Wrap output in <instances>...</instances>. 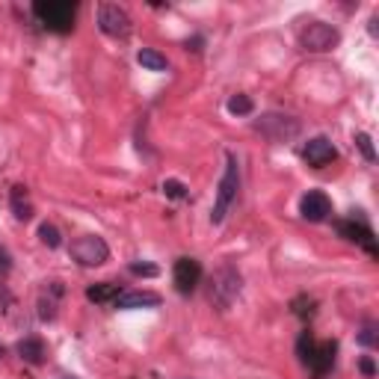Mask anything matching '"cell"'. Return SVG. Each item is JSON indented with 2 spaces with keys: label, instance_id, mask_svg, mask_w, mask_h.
<instances>
[{
  "label": "cell",
  "instance_id": "1",
  "mask_svg": "<svg viewBox=\"0 0 379 379\" xmlns=\"http://www.w3.org/2000/svg\"><path fill=\"white\" fill-rule=\"evenodd\" d=\"M296 356H300L302 368L311 371L314 379H323L335 368V356H338V341H314L311 332H302L296 341Z\"/></svg>",
  "mask_w": 379,
  "mask_h": 379
},
{
  "label": "cell",
  "instance_id": "2",
  "mask_svg": "<svg viewBox=\"0 0 379 379\" xmlns=\"http://www.w3.org/2000/svg\"><path fill=\"white\" fill-rule=\"evenodd\" d=\"M237 190H240V160L237 154L228 152L225 154V172L220 178V187H216V199H213V211H211V222L220 225L228 211H232L234 199H237Z\"/></svg>",
  "mask_w": 379,
  "mask_h": 379
},
{
  "label": "cell",
  "instance_id": "3",
  "mask_svg": "<svg viewBox=\"0 0 379 379\" xmlns=\"http://www.w3.org/2000/svg\"><path fill=\"white\" fill-rule=\"evenodd\" d=\"M240 291H243V276L237 273V267L222 264L220 270H213V276H211V288H208V296H211L213 308L228 311V308H232V305L237 302Z\"/></svg>",
  "mask_w": 379,
  "mask_h": 379
},
{
  "label": "cell",
  "instance_id": "4",
  "mask_svg": "<svg viewBox=\"0 0 379 379\" xmlns=\"http://www.w3.org/2000/svg\"><path fill=\"white\" fill-rule=\"evenodd\" d=\"M33 15L51 33H72L77 18V4H69V0H39V4H33Z\"/></svg>",
  "mask_w": 379,
  "mask_h": 379
},
{
  "label": "cell",
  "instance_id": "5",
  "mask_svg": "<svg viewBox=\"0 0 379 379\" xmlns=\"http://www.w3.org/2000/svg\"><path fill=\"white\" fill-rule=\"evenodd\" d=\"M255 131L261 133L264 140L270 142H291L300 137L302 125L296 121L293 116H284V113H264L258 121H255Z\"/></svg>",
  "mask_w": 379,
  "mask_h": 379
},
{
  "label": "cell",
  "instance_id": "6",
  "mask_svg": "<svg viewBox=\"0 0 379 379\" xmlns=\"http://www.w3.org/2000/svg\"><path fill=\"white\" fill-rule=\"evenodd\" d=\"M338 42H341V33H338V27L326 21H308L300 30V45L308 53H326L338 48Z\"/></svg>",
  "mask_w": 379,
  "mask_h": 379
},
{
  "label": "cell",
  "instance_id": "7",
  "mask_svg": "<svg viewBox=\"0 0 379 379\" xmlns=\"http://www.w3.org/2000/svg\"><path fill=\"white\" fill-rule=\"evenodd\" d=\"M72 258L80 267H101L110 258V246H107L104 237H98V234H84L72 243Z\"/></svg>",
  "mask_w": 379,
  "mask_h": 379
},
{
  "label": "cell",
  "instance_id": "8",
  "mask_svg": "<svg viewBox=\"0 0 379 379\" xmlns=\"http://www.w3.org/2000/svg\"><path fill=\"white\" fill-rule=\"evenodd\" d=\"M98 27L107 36L125 39L131 33V15L119 4H101L98 6Z\"/></svg>",
  "mask_w": 379,
  "mask_h": 379
},
{
  "label": "cell",
  "instance_id": "9",
  "mask_svg": "<svg viewBox=\"0 0 379 379\" xmlns=\"http://www.w3.org/2000/svg\"><path fill=\"white\" fill-rule=\"evenodd\" d=\"M335 228H338V234H341L344 240L361 246L364 252L371 255V258H376V255H379V246H376V237H373V232H371V225L356 222V220H341V222H335Z\"/></svg>",
  "mask_w": 379,
  "mask_h": 379
},
{
  "label": "cell",
  "instance_id": "10",
  "mask_svg": "<svg viewBox=\"0 0 379 379\" xmlns=\"http://www.w3.org/2000/svg\"><path fill=\"white\" fill-rule=\"evenodd\" d=\"M172 281H175V291L181 296H190L201 281V264L196 258H178L175 261V270H172Z\"/></svg>",
  "mask_w": 379,
  "mask_h": 379
},
{
  "label": "cell",
  "instance_id": "11",
  "mask_svg": "<svg viewBox=\"0 0 379 379\" xmlns=\"http://www.w3.org/2000/svg\"><path fill=\"white\" fill-rule=\"evenodd\" d=\"M300 213L308 222H323V220H329V213H332V201L326 193H320V190H308L300 201Z\"/></svg>",
  "mask_w": 379,
  "mask_h": 379
},
{
  "label": "cell",
  "instance_id": "12",
  "mask_svg": "<svg viewBox=\"0 0 379 379\" xmlns=\"http://www.w3.org/2000/svg\"><path fill=\"white\" fill-rule=\"evenodd\" d=\"M302 157H305V164H308V166L320 169V166L332 164V160L338 157V148L332 145V140H329V137H314V140H308V142H305Z\"/></svg>",
  "mask_w": 379,
  "mask_h": 379
},
{
  "label": "cell",
  "instance_id": "13",
  "mask_svg": "<svg viewBox=\"0 0 379 379\" xmlns=\"http://www.w3.org/2000/svg\"><path fill=\"white\" fill-rule=\"evenodd\" d=\"M116 308L121 311H131V308H157L160 305V296L152 293V291H121L116 300H113Z\"/></svg>",
  "mask_w": 379,
  "mask_h": 379
},
{
  "label": "cell",
  "instance_id": "14",
  "mask_svg": "<svg viewBox=\"0 0 379 379\" xmlns=\"http://www.w3.org/2000/svg\"><path fill=\"white\" fill-rule=\"evenodd\" d=\"M62 296V281H51L48 291L39 296V317H42L45 323H51L53 317H57V300Z\"/></svg>",
  "mask_w": 379,
  "mask_h": 379
},
{
  "label": "cell",
  "instance_id": "15",
  "mask_svg": "<svg viewBox=\"0 0 379 379\" xmlns=\"http://www.w3.org/2000/svg\"><path fill=\"white\" fill-rule=\"evenodd\" d=\"M9 205H12V213H15V220L27 222V220H33V205H30V196H27V187H12V193H9Z\"/></svg>",
  "mask_w": 379,
  "mask_h": 379
},
{
  "label": "cell",
  "instance_id": "16",
  "mask_svg": "<svg viewBox=\"0 0 379 379\" xmlns=\"http://www.w3.org/2000/svg\"><path fill=\"white\" fill-rule=\"evenodd\" d=\"M119 293H121L119 284H113V281H98V284H89V288H86V300H89V302H98V305H107V302L113 305V300H116Z\"/></svg>",
  "mask_w": 379,
  "mask_h": 379
},
{
  "label": "cell",
  "instance_id": "17",
  "mask_svg": "<svg viewBox=\"0 0 379 379\" xmlns=\"http://www.w3.org/2000/svg\"><path fill=\"white\" fill-rule=\"evenodd\" d=\"M18 356L27 361V364H42L45 361V344H42V338H24V341H18Z\"/></svg>",
  "mask_w": 379,
  "mask_h": 379
},
{
  "label": "cell",
  "instance_id": "18",
  "mask_svg": "<svg viewBox=\"0 0 379 379\" xmlns=\"http://www.w3.org/2000/svg\"><path fill=\"white\" fill-rule=\"evenodd\" d=\"M137 62L145 65L148 72H169V60L164 57V53L152 51V48H142V51L137 53Z\"/></svg>",
  "mask_w": 379,
  "mask_h": 379
},
{
  "label": "cell",
  "instance_id": "19",
  "mask_svg": "<svg viewBox=\"0 0 379 379\" xmlns=\"http://www.w3.org/2000/svg\"><path fill=\"white\" fill-rule=\"evenodd\" d=\"M39 237H42V243H45L48 249L62 246V234H60V228H57V225H51V222H42V225H39Z\"/></svg>",
  "mask_w": 379,
  "mask_h": 379
},
{
  "label": "cell",
  "instance_id": "20",
  "mask_svg": "<svg viewBox=\"0 0 379 379\" xmlns=\"http://www.w3.org/2000/svg\"><path fill=\"white\" fill-rule=\"evenodd\" d=\"M255 110V104L249 95H232L228 98V113H234V116H249Z\"/></svg>",
  "mask_w": 379,
  "mask_h": 379
},
{
  "label": "cell",
  "instance_id": "21",
  "mask_svg": "<svg viewBox=\"0 0 379 379\" xmlns=\"http://www.w3.org/2000/svg\"><path fill=\"white\" fill-rule=\"evenodd\" d=\"M293 314H296V317H302V320L314 317V314H317V302H314V300H308V296H300V300H293Z\"/></svg>",
  "mask_w": 379,
  "mask_h": 379
},
{
  "label": "cell",
  "instance_id": "22",
  "mask_svg": "<svg viewBox=\"0 0 379 379\" xmlns=\"http://www.w3.org/2000/svg\"><path fill=\"white\" fill-rule=\"evenodd\" d=\"M356 341H359L361 347H376V344H379V329H376V323H364L361 332L356 335Z\"/></svg>",
  "mask_w": 379,
  "mask_h": 379
},
{
  "label": "cell",
  "instance_id": "23",
  "mask_svg": "<svg viewBox=\"0 0 379 379\" xmlns=\"http://www.w3.org/2000/svg\"><path fill=\"white\" fill-rule=\"evenodd\" d=\"M356 145H359V152L364 154V160H368V164H376V152H373V140L368 137V133H356Z\"/></svg>",
  "mask_w": 379,
  "mask_h": 379
},
{
  "label": "cell",
  "instance_id": "24",
  "mask_svg": "<svg viewBox=\"0 0 379 379\" xmlns=\"http://www.w3.org/2000/svg\"><path fill=\"white\" fill-rule=\"evenodd\" d=\"M164 193H166L169 199H187V196H190V190H187L184 181L169 178V181H164Z\"/></svg>",
  "mask_w": 379,
  "mask_h": 379
},
{
  "label": "cell",
  "instance_id": "25",
  "mask_svg": "<svg viewBox=\"0 0 379 379\" xmlns=\"http://www.w3.org/2000/svg\"><path fill=\"white\" fill-rule=\"evenodd\" d=\"M131 273L133 276H145V279H154L160 270L154 267V264H131Z\"/></svg>",
  "mask_w": 379,
  "mask_h": 379
},
{
  "label": "cell",
  "instance_id": "26",
  "mask_svg": "<svg viewBox=\"0 0 379 379\" xmlns=\"http://www.w3.org/2000/svg\"><path fill=\"white\" fill-rule=\"evenodd\" d=\"M359 368H361V373L368 376V379H371V376H376V364H373V359H371V356H364V359L359 361Z\"/></svg>",
  "mask_w": 379,
  "mask_h": 379
},
{
  "label": "cell",
  "instance_id": "27",
  "mask_svg": "<svg viewBox=\"0 0 379 379\" xmlns=\"http://www.w3.org/2000/svg\"><path fill=\"white\" fill-rule=\"evenodd\" d=\"M9 270H12V258H9V252L0 246V276H6Z\"/></svg>",
  "mask_w": 379,
  "mask_h": 379
},
{
  "label": "cell",
  "instance_id": "28",
  "mask_svg": "<svg viewBox=\"0 0 379 379\" xmlns=\"http://www.w3.org/2000/svg\"><path fill=\"white\" fill-rule=\"evenodd\" d=\"M9 305H12V293L6 284H0V308H9Z\"/></svg>",
  "mask_w": 379,
  "mask_h": 379
},
{
  "label": "cell",
  "instance_id": "29",
  "mask_svg": "<svg viewBox=\"0 0 379 379\" xmlns=\"http://www.w3.org/2000/svg\"><path fill=\"white\" fill-rule=\"evenodd\" d=\"M187 51H201V39H193V42H190V39H187Z\"/></svg>",
  "mask_w": 379,
  "mask_h": 379
},
{
  "label": "cell",
  "instance_id": "30",
  "mask_svg": "<svg viewBox=\"0 0 379 379\" xmlns=\"http://www.w3.org/2000/svg\"><path fill=\"white\" fill-rule=\"evenodd\" d=\"M376 24H379V18L373 15V18H371V27H368V30H371V36H379V27H376Z\"/></svg>",
  "mask_w": 379,
  "mask_h": 379
},
{
  "label": "cell",
  "instance_id": "31",
  "mask_svg": "<svg viewBox=\"0 0 379 379\" xmlns=\"http://www.w3.org/2000/svg\"><path fill=\"white\" fill-rule=\"evenodd\" d=\"M4 356H6V347H4V344H0V359H4Z\"/></svg>",
  "mask_w": 379,
  "mask_h": 379
}]
</instances>
